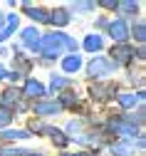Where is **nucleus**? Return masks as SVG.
<instances>
[{
	"label": "nucleus",
	"instance_id": "nucleus-13",
	"mask_svg": "<svg viewBox=\"0 0 146 156\" xmlns=\"http://www.w3.org/2000/svg\"><path fill=\"white\" fill-rule=\"evenodd\" d=\"M114 154H116V156H136L129 144H116V146H114Z\"/></svg>",
	"mask_w": 146,
	"mask_h": 156
},
{
	"label": "nucleus",
	"instance_id": "nucleus-2",
	"mask_svg": "<svg viewBox=\"0 0 146 156\" xmlns=\"http://www.w3.org/2000/svg\"><path fill=\"white\" fill-rule=\"evenodd\" d=\"M112 37H114V40H119V42L129 37V27H126V23H124V20L112 23Z\"/></svg>",
	"mask_w": 146,
	"mask_h": 156
},
{
	"label": "nucleus",
	"instance_id": "nucleus-22",
	"mask_svg": "<svg viewBox=\"0 0 146 156\" xmlns=\"http://www.w3.org/2000/svg\"><path fill=\"white\" fill-rule=\"evenodd\" d=\"M25 156H40V154H25Z\"/></svg>",
	"mask_w": 146,
	"mask_h": 156
},
{
	"label": "nucleus",
	"instance_id": "nucleus-21",
	"mask_svg": "<svg viewBox=\"0 0 146 156\" xmlns=\"http://www.w3.org/2000/svg\"><path fill=\"white\" fill-rule=\"evenodd\" d=\"M65 156H69V154H65ZM77 156H87V154H77Z\"/></svg>",
	"mask_w": 146,
	"mask_h": 156
},
{
	"label": "nucleus",
	"instance_id": "nucleus-5",
	"mask_svg": "<svg viewBox=\"0 0 146 156\" xmlns=\"http://www.w3.org/2000/svg\"><path fill=\"white\" fill-rule=\"evenodd\" d=\"M139 99H144L141 92H139V94H134V92H121V94H119V104H121V107H134Z\"/></svg>",
	"mask_w": 146,
	"mask_h": 156
},
{
	"label": "nucleus",
	"instance_id": "nucleus-17",
	"mask_svg": "<svg viewBox=\"0 0 146 156\" xmlns=\"http://www.w3.org/2000/svg\"><path fill=\"white\" fill-rule=\"evenodd\" d=\"M62 87H67V80H62V77H52V89H62Z\"/></svg>",
	"mask_w": 146,
	"mask_h": 156
},
{
	"label": "nucleus",
	"instance_id": "nucleus-1",
	"mask_svg": "<svg viewBox=\"0 0 146 156\" xmlns=\"http://www.w3.org/2000/svg\"><path fill=\"white\" fill-rule=\"evenodd\" d=\"M112 72V62L104 60V57H97V60L89 62V74L92 77H101V74H109Z\"/></svg>",
	"mask_w": 146,
	"mask_h": 156
},
{
	"label": "nucleus",
	"instance_id": "nucleus-6",
	"mask_svg": "<svg viewBox=\"0 0 146 156\" xmlns=\"http://www.w3.org/2000/svg\"><path fill=\"white\" fill-rule=\"evenodd\" d=\"M45 94V87L40 84V82H35V80H27V84H25V97H42Z\"/></svg>",
	"mask_w": 146,
	"mask_h": 156
},
{
	"label": "nucleus",
	"instance_id": "nucleus-3",
	"mask_svg": "<svg viewBox=\"0 0 146 156\" xmlns=\"http://www.w3.org/2000/svg\"><path fill=\"white\" fill-rule=\"evenodd\" d=\"M23 42H25V45H30L32 50H37V47H40V32H37L35 27L23 30Z\"/></svg>",
	"mask_w": 146,
	"mask_h": 156
},
{
	"label": "nucleus",
	"instance_id": "nucleus-20",
	"mask_svg": "<svg viewBox=\"0 0 146 156\" xmlns=\"http://www.w3.org/2000/svg\"><path fill=\"white\" fill-rule=\"evenodd\" d=\"M3 20H5V17H3V12H0V27H3Z\"/></svg>",
	"mask_w": 146,
	"mask_h": 156
},
{
	"label": "nucleus",
	"instance_id": "nucleus-7",
	"mask_svg": "<svg viewBox=\"0 0 146 156\" xmlns=\"http://www.w3.org/2000/svg\"><path fill=\"white\" fill-rule=\"evenodd\" d=\"M62 67H65V72H77L82 67V57L79 55H69L65 62H62Z\"/></svg>",
	"mask_w": 146,
	"mask_h": 156
},
{
	"label": "nucleus",
	"instance_id": "nucleus-18",
	"mask_svg": "<svg viewBox=\"0 0 146 156\" xmlns=\"http://www.w3.org/2000/svg\"><path fill=\"white\" fill-rule=\"evenodd\" d=\"M136 40H139V42L144 40V23H139V25H136Z\"/></svg>",
	"mask_w": 146,
	"mask_h": 156
},
{
	"label": "nucleus",
	"instance_id": "nucleus-9",
	"mask_svg": "<svg viewBox=\"0 0 146 156\" xmlns=\"http://www.w3.org/2000/svg\"><path fill=\"white\" fill-rule=\"evenodd\" d=\"M84 47H87L89 52H94V50H101V37H99V35H89L87 40H84Z\"/></svg>",
	"mask_w": 146,
	"mask_h": 156
},
{
	"label": "nucleus",
	"instance_id": "nucleus-19",
	"mask_svg": "<svg viewBox=\"0 0 146 156\" xmlns=\"http://www.w3.org/2000/svg\"><path fill=\"white\" fill-rule=\"evenodd\" d=\"M3 77H5V69H3V67H0V80H3Z\"/></svg>",
	"mask_w": 146,
	"mask_h": 156
},
{
	"label": "nucleus",
	"instance_id": "nucleus-12",
	"mask_svg": "<svg viewBox=\"0 0 146 156\" xmlns=\"http://www.w3.org/2000/svg\"><path fill=\"white\" fill-rule=\"evenodd\" d=\"M3 136H5V139H8V141H12V139H27V136H30V134H27L25 129H10V131H5Z\"/></svg>",
	"mask_w": 146,
	"mask_h": 156
},
{
	"label": "nucleus",
	"instance_id": "nucleus-16",
	"mask_svg": "<svg viewBox=\"0 0 146 156\" xmlns=\"http://www.w3.org/2000/svg\"><path fill=\"white\" fill-rule=\"evenodd\" d=\"M10 124V109H0V126Z\"/></svg>",
	"mask_w": 146,
	"mask_h": 156
},
{
	"label": "nucleus",
	"instance_id": "nucleus-11",
	"mask_svg": "<svg viewBox=\"0 0 146 156\" xmlns=\"http://www.w3.org/2000/svg\"><path fill=\"white\" fill-rule=\"evenodd\" d=\"M52 23L67 25V23H69V12H67V10H55V12H52Z\"/></svg>",
	"mask_w": 146,
	"mask_h": 156
},
{
	"label": "nucleus",
	"instance_id": "nucleus-14",
	"mask_svg": "<svg viewBox=\"0 0 146 156\" xmlns=\"http://www.w3.org/2000/svg\"><path fill=\"white\" fill-rule=\"evenodd\" d=\"M0 102H3V107H5V109H8V107H12V102H17V92L8 89V92L3 94V99H0Z\"/></svg>",
	"mask_w": 146,
	"mask_h": 156
},
{
	"label": "nucleus",
	"instance_id": "nucleus-15",
	"mask_svg": "<svg viewBox=\"0 0 146 156\" xmlns=\"http://www.w3.org/2000/svg\"><path fill=\"white\" fill-rule=\"evenodd\" d=\"M116 8H121V12H126V15H131V12H136V10H139V5H136V3H116Z\"/></svg>",
	"mask_w": 146,
	"mask_h": 156
},
{
	"label": "nucleus",
	"instance_id": "nucleus-4",
	"mask_svg": "<svg viewBox=\"0 0 146 156\" xmlns=\"http://www.w3.org/2000/svg\"><path fill=\"white\" fill-rule=\"evenodd\" d=\"M35 112L42 114V116L57 114V112H59V104H57V102H37V104H35Z\"/></svg>",
	"mask_w": 146,
	"mask_h": 156
},
{
	"label": "nucleus",
	"instance_id": "nucleus-8",
	"mask_svg": "<svg viewBox=\"0 0 146 156\" xmlns=\"http://www.w3.org/2000/svg\"><path fill=\"white\" fill-rule=\"evenodd\" d=\"M25 10L30 12V17H32V20H40V23H45V20H47V12H45L42 8H32V5H25Z\"/></svg>",
	"mask_w": 146,
	"mask_h": 156
},
{
	"label": "nucleus",
	"instance_id": "nucleus-10",
	"mask_svg": "<svg viewBox=\"0 0 146 156\" xmlns=\"http://www.w3.org/2000/svg\"><path fill=\"white\" fill-rule=\"evenodd\" d=\"M112 55L116 57V62H129V57H131V47H116Z\"/></svg>",
	"mask_w": 146,
	"mask_h": 156
}]
</instances>
